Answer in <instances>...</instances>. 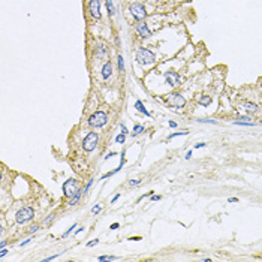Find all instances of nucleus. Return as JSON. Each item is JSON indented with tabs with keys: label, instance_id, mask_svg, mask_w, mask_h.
<instances>
[{
	"label": "nucleus",
	"instance_id": "1",
	"mask_svg": "<svg viewBox=\"0 0 262 262\" xmlns=\"http://www.w3.org/2000/svg\"><path fill=\"white\" fill-rule=\"evenodd\" d=\"M35 217V210L32 207H22L21 210H18L15 214V220L20 225H24L27 222H30Z\"/></svg>",
	"mask_w": 262,
	"mask_h": 262
},
{
	"label": "nucleus",
	"instance_id": "2",
	"mask_svg": "<svg viewBox=\"0 0 262 262\" xmlns=\"http://www.w3.org/2000/svg\"><path fill=\"white\" fill-rule=\"evenodd\" d=\"M108 123V115L103 111H96L94 114L88 117V124L92 127H103Z\"/></svg>",
	"mask_w": 262,
	"mask_h": 262
},
{
	"label": "nucleus",
	"instance_id": "3",
	"mask_svg": "<svg viewBox=\"0 0 262 262\" xmlns=\"http://www.w3.org/2000/svg\"><path fill=\"white\" fill-rule=\"evenodd\" d=\"M97 142H99V135L96 132H88L87 136L82 139V148H84V151L90 153L97 147Z\"/></svg>",
	"mask_w": 262,
	"mask_h": 262
},
{
	"label": "nucleus",
	"instance_id": "4",
	"mask_svg": "<svg viewBox=\"0 0 262 262\" xmlns=\"http://www.w3.org/2000/svg\"><path fill=\"white\" fill-rule=\"evenodd\" d=\"M154 58H156L154 54L147 48H139L136 51V62L139 64H150V63L154 62Z\"/></svg>",
	"mask_w": 262,
	"mask_h": 262
},
{
	"label": "nucleus",
	"instance_id": "5",
	"mask_svg": "<svg viewBox=\"0 0 262 262\" xmlns=\"http://www.w3.org/2000/svg\"><path fill=\"white\" fill-rule=\"evenodd\" d=\"M78 190H79V184L75 178H69L63 183V193L66 198H72Z\"/></svg>",
	"mask_w": 262,
	"mask_h": 262
},
{
	"label": "nucleus",
	"instance_id": "6",
	"mask_svg": "<svg viewBox=\"0 0 262 262\" xmlns=\"http://www.w3.org/2000/svg\"><path fill=\"white\" fill-rule=\"evenodd\" d=\"M165 102L169 107H174V108H184V105H186V99L180 93H169L165 97Z\"/></svg>",
	"mask_w": 262,
	"mask_h": 262
},
{
	"label": "nucleus",
	"instance_id": "7",
	"mask_svg": "<svg viewBox=\"0 0 262 262\" xmlns=\"http://www.w3.org/2000/svg\"><path fill=\"white\" fill-rule=\"evenodd\" d=\"M129 11L132 14V17L136 21H142L147 17V11H145V7L142 6L141 3H132L130 7H129Z\"/></svg>",
	"mask_w": 262,
	"mask_h": 262
},
{
	"label": "nucleus",
	"instance_id": "8",
	"mask_svg": "<svg viewBox=\"0 0 262 262\" xmlns=\"http://www.w3.org/2000/svg\"><path fill=\"white\" fill-rule=\"evenodd\" d=\"M88 12L93 18L99 20L100 18V2L99 0H90L88 3Z\"/></svg>",
	"mask_w": 262,
	"mask_h": 262
},
{
	"label": "nucleus",
	"instance_id": "9",
	"mask_svg": "<svg viewBox=\"0 0 262 262\" xmlns=\"http://www.w3.org/2000/svg\"><path fill=\"white\" fill-rule=\"evenodd\" d=\"M165 79H166V82L169 86H172V87H175V86L180 84V77H178V73L174 72V71H169V72L165 73Z\"/></svg>",
	"mask_w": 262,
	"mask_h": 262
},
{
	"label": "nucleus",
	"instance_id": "10",
	"mask_svg": "<svg viewBox=\"0 0 262 262\" xmlns=\"http://www.w3.org/2000/svg\"><path fill=\"white\" fill-rule=\"evenodd\" d=\"M136 32L141 37H150L151 36V32H150V29L147 27V24H144V22H139V24H136Z\"/></svg>",
	"mask_w": 262,
	"mask_h": 262
},
{
	"label": "nucleus",
	"instance_id": "11",
	"mask_svg": "<svg viewBox=\"0 0 262 262\" xmlns=\"http://www.w3.org/2000/svg\"><path fill=\"white\" fill-rule=\"evenodd\" d=\"M111 73H112V64H111V62H107L102 66V77L107 79L111 77Z\"/></svg>",
	"mask_w": 262,
	"mask_h": 262
},
{
	"label": "nucleus",
	"instance_id": "12",
	"mask_svg": "<svg viewBox=\"0 0 262 262\" xmlns=\"http://www.w3.org/2000/svg\"><path fill=\"white\" fill-rule=\"evenodd\" d=\"M135 108H136V109H138L139 112H142V114H144V115L150 117V112H148V111L145 109V107H144V105H142V102H141V100H136V102H135Z\"/></svg>",
	"mask_w": 262,
	"mask_h": 262
},
{
	"label": "nucleus",
	"instance_id": "13",
	"mask_svg": "<svg viewBox=\"0 0 262 262\" xmlns=\"http://www.w3.org/2000/svg\"><path fill=\"white\" fill-rule=\"evenodd\" d=\"M198 102H199V105H202V107H208L213 100H211V97H210V96H201Z\"/></svg>",
	"mask_w": 262,
	"mask_h": 262
},
{
	"label": "nucleus",
	"instance_id": "14",
	"mask_svg": "<svg viewBox=\"0 0 262 262\" xmlns=\"http://www.w3.org/2000/svg\"><path fill=\"white\" fill-rule=\"evenodd\" d=\"M81 192H82V190H78V192H77V193H75L73 196L71 198L69 205H77V204H78V201H79V198H81Z\"/></svg>",
	"mask_w": 262,
	"mask_h": 262
},
{
	"label": "nucleus",
	"instance_id": "15",
	"mask_svg": "<svg viewBox=\"0 0 262 262\" xmlns=\"http://www.w3.org/2000/svg\"><path fill=\"white\" fill-rule=\"evenodd\" d=\"M144 130H145V127H144V126H141V124H135V126H133V132H132V136H136V135L142 133Z\"/></svg>",
	"mask_w": 262,
	"mask_h": 262
},
{
	"label": "nucleus",
	"instance_id": "16",
	"mask_svg": "<svg viewBox=\"0 0 262 262\" xmlns=\"http://www.w3.org/2000/svg\"><path fill=\"white\" fill-rule=\"evenodd\" d=\"M107 7H108V14L112 17V15L115 14V9H114V3H112V0H107Z\"/></svg>",
	"mask_w": 262,
	"mask_h": 262
},
{
	"label": "nucleus",
	"instance_id": "17",
	"mask_svg": "<svg viewBox=\"0 0 262 262\" xmlns=\"http://www.w3.org/2000/svg\"><path fill=\"white\" fill-rule=\"evenodd\" d=\"M244 107H246V109L249 111V112H256V111H258V105L250 103V102H247V103L244 105Z\"/></svg>",
	"mask_w": 262,
	"mask_h": 262
},
{
	"label": "nucleus",
	"instance_id": "18",
	"mask_svg": "<svg viewBox=\"0 0 262 262\" xmlns=\"http://www.w3.org/2000/svg\"><path fill=\"white\" fill-rule=\"evenodd\" d=\"M124 139H126V135L124 133H120L115 136V142L117 144H124Z\"/></svg>",
	"mask_w": 262,
	"mask_h": 262
},
{
	"label": "nucleus",
	"instance_id": "19",
	"mask_svg": "<svg viewBox=\"0 0 262 262\" xmlns=\"http://www.w3.org/2000/svg\"><path fill=\"white\" fill-rule=\"evenodd\" d=\"M99 261H102V262L103 261H118V258L117 256H105L103 255V256H99Z\"/></svg>",
	"mask_w": 262,
	"mask_h": 262
},
{
	"label": "nucleus",
	"instance_id": "20",
	"mask_svg": "<svg viewBox=\"0 0 262 262\" xmlns=\"http://www.w3.org/2000/svg\"><path fill=\"white\" fill-rule=\"evenodd\" d=\"M77 226H78V225H77V223H73L72 226H71V228H69V229H67V231L64 232V234H63V238H67V237H69V235H71V232L73 231V228H77Z\"/></svg>",
	"mask_w": 262,
	"mask_h": 262
},
{
	"label": "nucleus",
	"instance_id": "21",
	"mask_svg": "<svg viewBox=\"0 0 262 262\" xmlns=\"http://www.w3.org/2000/svg\"><path fill=\"white\" fill-rule=\"evenodd\" d=\"M181 135H187V132H175V133H171L169 136H168V141H171L172 138H175V136H181Z\"/></svg>",
	"mask_w": 262,
	"mask_h": 262
},
{
	"label": "nucleus",
	"instance_id": "22",
	"mask_svg": "<svg viewBox=\"0 0 262 262\" xmlns=\"http://www.w3.org/2000/svg\"><path fill=\"white\" fill-rule=\"evenodd\" d=\"M118 69L120 71H124V62H123V57L118 56Z\"/></svg>",
	"mask_w": 262,
	"mask_h": 262
},
{
	"label": "nucleus",
	"instance_id": "23",
	"mask_svg": "<svg viewBox=\"0 0 262 262\" xmlns=\"http://www.w3.org/2000/svg\"><path fill=\"white\" fill-rule=\"evenodd\" d=\"M54 217H56V214H50L48 219H45V220H43V225H47V226H48V225H50L52 220H54Z\"/></svg>",
	"mask_w": 262,
	"mask_h": 262
},
{
	"label": "nucleus",
	"instance_id": "24",
	"mask_svg": "<svg viewBox=\"0 0 262 262\" xmlns=\"http://www.w3.org/2000/svg\"><path fill=\"white\" fill-rule=\"evenodd\" d=\"M100 210H102V207H100V205H96V207H93V208H92V213L96 216V214H99V213H100Z\"/></svg>",
	"mask_w": 262,
	"mask_h": 262
},
{
	"label": "nucleus",
	"instance_id": "25",
	"mask_svg": "<svg viewBox=\"0 0 262 262\" xmlns=\"http://www.w3.org/2000/svg\"><path fill=\"white\" fill-rule=\"evenodd\" d=\"M235 124H238V126H253V123L252 121H235Z\"/></svg>",
	"mask_w": 262,
	"mask_h": 262
},
{
	"label": "nucleus",
	"instance_id": "26",
	"mask_svg": "<svg viewBox=\"0 0 262 262\" xmlns=\"http://www.w3.org/2000/svg\"><path fill=\"white\" fill-rule=\"evenodd\" d=\"M97 243H99V240H97V238H94V240H93V241H90V243H87V247H93V246H96Z\"/></svg>",
	"mask_w": 262,
	"mask_h": 262
},
{
	"label": "nucleus",
	"instance_id": "27",
	"mask_svg": "<svg viewBox=\"0 0 262 262\" xmlns=\"http://www.w3.org/2000/svg\"><path fill=\"white\" fill-rule=\"evenodd\" d=\"M141 183V180H129V184L130 186H138Z\"/></svg>",
	"mask_w": 262,
	"mask_h": 262
},
{
	"label": "nucleus",
	"instance_id": "28",
	"mask_svg": "<svg viewBox=\"0 0 262 262\" xmlns=\"http://www.w3.org/2000/svg\"><path fill=\"white\" fill-rule=\"evenodd\" d=\"M39 231V226H37V225H33V226H30V232H32V234H35V232H37Z\"/></svg>",
	"mask_w": 262,
	"mask_h": 262
},
{
	"label": "nucleus",
	"instance_id": "29",
	"mask_svg": "<svg viewBox=\"0 0 262 262\" xmlns=\"http://www.w3.org/2000/svg\"><path fill=\"white\" fill-rule=\"evenodd\" d=\"M199 123H210V124H216L214 120H198Z\"/></svg>",
	"mask_w": 262,
	"mask_h": 262
},
{
	"label": "nucleus",
	"instance_id": "30",
	"mask_svg": "<svg viewBox=\"0 0 262 262\" xmlns=\"http://www.w3.org/2000/svg\"><path fill=\"white\" fill-rule=\"evenodd\" d=\"M93 181H94V180H93V178H92V180H90V181H88V183H87V186H86V193H87V192H88V190H90V187H92V184H93Z\"/></svg>",
	"mask_w": 262,
	"mask_h": 262
},
{
	"label": "nucleus",
	"instance_id": "31",
	"mask_svg": "<svg viewBox=\"0 0 262 262\" xmlns=\"http://www.w3.org/2000/svg\"><path fill=\"white\" fill-rule=\"evenodd\" d=\"M7 252H9V250H7V249H5V247H3V249H2V252H0V258H5L6 255H7Z\"/></svg>",
	"mask_w": 262,
	"mask_h": 262
},
{
	"label": "nucleus",
	"instance_id": "32",
	"mask_svg": "<svg viewBox=\"0 0 262 262\" xmlns=\"http://www.w3.org/2000/svg\"><path fill=\"white\" fill-rule=\"evenodd\" d=\"M192 154H193V151H192V150H189V151H187V153H186V156H184V159H186V160H189V159H190V157H192Z\"/></svg>",
	"mask_w": 262,
	"mask_h": 262
},
{
	"label": "nucleus",
	"instance_id": "33",
	"mask_svg": "<svg viewBox=\"0 0 262 262\" xmlns=\"http://www.w3.org/2000/svg\"><path fill=\"white\" fill-rule=\"evenodd\" d=\"M118 198H120V193H117V195H115V196H114V198H112V199H111V204H114V202H115V201H118Z\"/></svg>",
	"mask_w": 262,
	"mask_h": 262
},
{
	"label": "nucleus",
	"instance_id": "34",
	"mask_svg": "<svg viewBox=\"0 0 262 262\" xmlns=\"http://www.w3.org/2000/svg\"><path fill=\"white\" fill-rule=\"evenodd\" d=\"M160 199H162V196H159V195H156V196L153 195L151 196V201H160Z\"/></svg>",
	"mask_w": 262,
	"mask_h": 262
},
{
	"label": "nucleus",
	"instance_id": "35",
	"mask_svg": "<svg viewBox=\"0 0 262 262\" xmlns=\"http://www.w3.org/2000/svg\"><path fill=\"white\" fill-rule=\"evenodd\" d=\"M205 145H207L205 142H199V144H196V145H195V148H201V147H205Z\"/></svg>",
	"mask_w": 262,
	"mask_h": 262
},
{
	"label": "nucleus",
	"instance_id": "36",
	"mask_svg": "<svg viewBox=\"0 0 262 262\" xmlns=\"http://www.w3.org/2000/svg\"><path fill=\"white\" fill-rule=\"evenodd\" d=\"M32 240H33V238H27L26 241H22V243H21V247H22V246H26V244H29L30 241H32Z\"/></svg>",
	"mask_w": 262,
	"mask_h": 262
},
{
	"label": "nucleus",
	"instance_id": "37",
	"mask_svg": "<svg viewBox=\"0 0 262 262\" xmlns=\"http://www.w3.org/2000/svg\"><path fill=\"white\" fill-rule=\"evenodd\" d=\"M112 156H115V153H108L107 156H105V160H107V159H111Z\"/></svg>",
	"mask_w": 262,
	"mask_h": 262
},
{
	"label": "nucleus",
	"instance_id": "38",
	"mask_svg": "<svg viewBox=\"0 0 262 262\" xmlns=\"http://www.w3.org/2000/svg\"><path fill=\"white\" fill-rule=\"evenodd\" d=\"M117 228H120L118 223H112V225H111V229H117Z\"/></svg>",
	"mask_w": 262,
	"mask_h": 262
},
{
	"label": "nucleus",
	"instance_id": "39",
	"mask_svg": "<svg viewBox=\"0 0 262 262\" xmlns=\"http://www.w3.org/2000/svg\"><path fill=\"white\" fill-rule=\"evenodd\" d=\"M121 133H124V135L127 133V129H126V127H124V124H121Z\"/></svg>",
	"mask_w": 262,
	"mask_h": 262
},
{
	"label": "nucleus",
	"instance_id": "40",
	"mask_svg": "<svg viewBox=\"0 0 262 262\" xmlns=\"http://www.w3.org/2000/svg\"><path fill=\"white\" fill-rule=\"evenodd\" d=\"M228 202H238V198H229Z\"/></svg>",
	"mask_w": 262,
	"mask_h": 262
},
{
	"label": "nucleus",
	"instance_id": "41",
	"mask_svg": "<svg viewBox=\"0 0 262 262\" xmlns=\"http://www.w3.org/2000/svg\"><path fill=\"white\" fill-rule=\"evenodd\" d=\"M169 127H177V123L175 121H169Z\"/></svg>",
	"mask_w": 262,
	"mask_h": 262
},
{
	"label": "nucleus",
	"instance_id": "42",
	"mask_svg": "<svg viewBox=\"0 0 262 262\" xmlns=\"http://www.w3.org/2000/svg\"><path fill=\"white\" fill-rule=\"evenodd\" d=\"M82 231H84V228H79V229H77V231H75V235H78L79 232H82Z\"/></svg>",
	"mask_w": 262,
	"mask_h": 262
},
{
	"label": "nucleus",
	"instance_id": "43",
	"mask_svg": "<svg viewBox=\"0 0 262 262\" xmlns=\"http://www.w3.org/2000/svg\"><path fill=\"white\" fill-rule=\"evenodd\" d=\"M5 246H6V241H2V243H0V249H3Z\"/></svg>",
	"mask_w": 262,
	"mask_h": 262
}]
</instances>
